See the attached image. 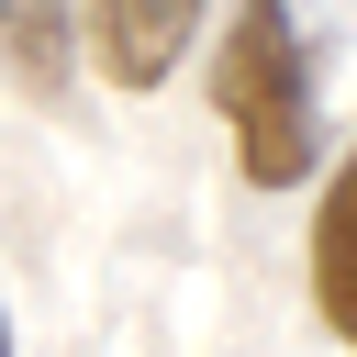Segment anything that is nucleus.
I'll use <instances>...</instances> for the list:
<instances>
[{
    "mask_svg": "<svg viewBox=\"0 0 357 357\" xmlns=\"http://www.w3.org/2000/svg\"><path fill=\"white\" fill-rule=\"evenodd\" d=\"M0 357H11V324H0Z\"/></svg>",
    "mask_w": 357,
    "mask_h": 357,
    "instance_id": "5",
    "label": "nucleus"
},
{
    "mask_svg": "<svg viewBox=\"0 0 357 357\" xmlns=\"http://www.w3.org/2000/svg\"><path fill=\"white\" fill-rule=\"evenodd\" d=\"M201 33V0H89V56L112 89H167Z\"/></svg>",
    "mask_w": 357,
    "mask_h": 357,
    "instance_id": "2",
    "label": "nucleus"
},
{
    "mask_svg": "<svg viewBox=\"0 0 357 357\" xmlns=\"http://www.w3.org/2000/svg\"><path fill=\"white\" fill-rule=\"evenodd\" d=\"M0 67H11L33 100H56L67 67H78V45H67V0H0Z\"/></svg>",
    "mask_w": 357,
    "mask_h": 357,
    "instance_id": "4",
    "label": "nucleus"
},
{
    "mask_svg": "<svg viewBox=\"0 0 357 357\" xmlns=\"http://www.w3.org/2000/svg\"><path fill=\"white\" fill-rule=\"evenodd\" d=\"M212 112L234 123V167L257 190L312 178L324 112H312V45H301V11L290 0H245L234 11V33L212 45Z\"/></svg>",
    "mask_w": 357,
    "mask_h": 357,
    "instance_id": "1",
    "label": "nucleus"
},
{
    "mask_svg": "<svg viewBox=\"0 0 357 357\" xmlns=\"http://www.w3.org/2000/svg\"><path fill=\"white\" fill-rule=\"evenodd\" d=\"M312 312H324L335 346H357V145L312 201Z\"/></svg>",
    "mask_w": 357,
    "mask_h": 357,
    "instance_id": "3",
    "label": "nucleus"
}]
</instances>
